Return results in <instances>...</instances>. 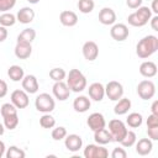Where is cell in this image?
Segmentation results:
<instances>
[{"mask_svg":"<svg viewBox=\"0 0 158 158\" xmlns=\"http://www.w3.org/2000/svg\"><path fill=\"white\" fill-rule=\"evenodd\" d=\"M158 49V37L154 35H148L138 41L136 46V53L139 58L146 59L156 53Z\"/></svg>","mask_w":158,"mask_h":158,"instance_id":"6da1fadb","label":"cell"},{"mask_svg":"<svg viewBox=\"0 0 158 158\" xmlns=\"http://www.w3.org/2000/svg\"><path fill=\"white\" fill-rule=\"evenodd\" d=\"M67 85L70 91L81 93L86 88V78L79 69H70L67 75Z\"/></svg>","mask_w":158,"mask_h":158,"instance_id":"7a4b0ae2","label":"cell"},{"mask_svg":"<svg viewBox=\"0 0 158 158\" xmlns=\"http://www.w3.org/2000/svg\"><path fill=\"white\" fill-rule=\"evenodd\" d=\"M35 106L37 109V111L40 112H43V114H49L54 110V106H56V102H54V99L47 94V93H42L40 94L36 100H35Z\"/></svg>","mask_w":158,"mask_h":158,"instance_id":"3957f363","label":"cell"},{"mask_svg":"<svg viewBox=\"0 0 158 158\" xmlns=\"http://www.w3.org/2000/svg\"><path fill=\"white\" fill-rule=\"evenodd\" d=\"M109 131L111 133V137H112V141L115 142H121L122 138L126 136L127 133V127L125 125L123 121L118 120V118H114L109 122Z\"/></svg>","mask_w":158,"mask_h":158,"instance_id":"277c9868","label":"cell"},{"mask_svg":"<svg viewBox=\"0 0 158 158\" xmlns=\"http://www.w3.org/2000/svg\"><path fill=\"white\" fill-rule=\"evenodd\" d=\"M105 95L111 101H117L123 95V86H122V84L116 81V80L109 81L106 84V86H105Z\"/></svg>","mask_w":158,"mask_h":158,"instance_id":"5b68a950","label":"cell"},{"mask_svg":"<svg viewBox=\"0 0 158 158\" xmlns=\"http://www.w3.org/2000/svg\"><path fill=\"white\" fill-rule=\"evenodd\" d=\"M137 94L143 100H149L156 94V85L152 80H142L137 85Z\"/></svg>","mask_w":158,"mask_h":158,"instance_id":"8992f818","label":"cell"},{"mask_svg":"<svg viewBox=\"0 0 158 158\" xmlns=\"http://www.w3.org/2000/svg\"><path fill=\"white\" fill-rule=\"evenodd\" d=\"M11 102L17 107V109H25L30 104L28 94L25 90L16 89L11 93Z\"/></svg>","mask_w":158,"mask_h":158,"instance_id":"52a82bcc","label":"cell"},{"mask_svg":"<svg viewBox=\"0 0 158 158\" xmlns=\"http://www.w3.org/2000/svg\"><path fill=\"white\" fill-rule=\"evenodd\" d=\"M52 93L54 95L56 99H58L59 101H64L69 98L70 95V89L68 88L67 83L62 81H54L53 86H52Z\"/></svg>","mask_w":158,"mask_h":158,"instance_id":"ba28073f","label":"cell"},{"mask_svg":"<svg viewBox=\"0 0 158 158\" xmlns=\"http://www.w3.org/2000/svg\"><path fill=\"white\" fill-rule=\"evenodd\" d=\"M110 35L115 41L122 42L128 37L130 31H128V27L125 23H114L111 30H110Z\"/></svg>","mask_w":158,"mask_h":158,"instance_id":"9c48e42d","label":"cell"},{"mask_svg":"<svg viewBox=\"0 0 158 158\" xmlns=\"http://www.w3.org/2000/svg\"><path fill=\"white\" fill-rule=\"evenodd\" d=\"M86 123L89 126V128L94 132V131H98L100 128H104L106 126V121H105V117L100 112H93L89 115L88 120H86Z\"/></svg>","mask_w":158,"mask_h":158,"instance_id":"30bf717a","label":"cell"},{"mask_svg":"<svg viewBox=\"0 0 158 158\" xmlns=\"http://www.w3.org/2000/svg\"><path fill=\"white\" fill-rule=\"evenodd\" d=\"M21 84H22V89L27 93V94H36L40 89V84H38V80L35 75L32 74H27L22 78L21 80Z\"/></svg>","mask_w":158,"mask_h":158,"instance_id":"8fae6325","label":"cell"},{"mask_svg":"<svg viewBox=\"0 0 158 158\" xmlns=\"http://www.w3.org/2000/svg\"><path fill=\"white\" fill-rule=\"evenodd\" d=\"M81 51H83L84 58L86 60H89V62L95 60L98 58V56H99V47H98V44L94 41H86L83 44Z\"/></svg>","mask_w":158,"mask_h":158,"instance_id":"7c38bea8","label":"cell"},{"mask_svg":"<svg viewBox=\"0 0 158 158\" xmlns=\"http://www.w3.org/2000/svg\"><path fill=\"white\" fill-rule=\"evenodd\" d=\"M64 146L70 152H78L83 146V139L79 135H75V133L67 135L64 138Z\"/></svg>","mask_w":158,"mask_h":158,"instance_id":"4fadbf2b","label":"cell"},{"mask_svg":"<svg viewBox=\"0 0 158 158\" xmlns=\"http://www.w3.org/2000/svg\"><path fill=\"white\" fill-rule=\"evenodd\" d=\"M88 93H89V98L94 101H101L105 96V86L101 84V83H93L89 85V89H88Z\"/></svg>","mask_w":158,"mask_h":158,"instance_id":"5bb4252c","label":"cell"},{"mask_svg":"<svg viewBox=\"0 0 158 158\" xmlns=\"http://www.w3.org/2000/svg\"><path fill=\"white\" fill-rule=\"evenodd\" d=\"M99 21L102 25H114L116 22V14L111 7H102L99 12Z\"/></svg>","mask_w":158,"mask_h":158,"instance_id":"9a60e30c","label":"cell"},{"mask_svg":"<svg viewBox=\"0 0 158 158\" xmlns=\"http://www.w3.org/2000/svg\"><path fill=\"white\" fill-rule=\"evenodd\" d=\"M59 21L63 26L67 27H73L78 23V15L74 11L70 10H64L59 14Z\"/></svg>","mask_w":158,"mask_h":158,"instance_id":"2e32d148","label":"cell"},{"mask_svg":"<svg viewBox=\"0 0 158 158\" xmlns=\"http://www.w3.org/2000/svg\"><path fill=\"white\" fill-rule=\"evenodd\" d=\"M33 19H35V11H33V9H31L28 6H25V7L20 9L16 14V20L20 23H23V25H27V23L32 22Z\"/></svg>","mask_w":158,"mask_h":158,"instance_id":"e0dca14e","label":"cell"},{"mask_svg":"<svg viewBox=\"0 0 158 158\" xmlns=\"http://www.w3.org/2000/svg\"><path fill=\"white\" fill-rule=\"evenodd\" d=\"M90 105H91L90 99H89L88 96H85V95H79V96L75 98L74 101H73V109H74L77 112H80V114L86 112V111L90 109Z\"/></svg>","mask_w":158,"mask_h":158,"instance_id":"ac0fdd59","label":"cell"},{"mask_svg":"<svg viewBox=\"0 0 158 158\" xmlns=\"http://www.w3.org/2000/svg\"><path fill=\"white\" fill-rule=\"evenodd\" d=\"M32 53V46L31 43H23V42H17L15 46V56L19 59H27L30 58Z\"/></svg>","mask_w":158,"mask_h":158,"instance_id":"d6986e66","label":"cell"},{"mask_svg":"<svg viewBox=\"0 0 158 158\" xmlns=\"http://www.w3.org/2000/svg\"><path fill=\"white\" fill-rule=\"evenodd\" d=\"M139 73L144 78H153L157 74V64L152 60H146L139 65Z\"/></svg>","mask_w":158,"mask_h":158,"instance_id":"ffe728a7","label":"cell"},{"mask_svg":"<svg viewBox=\"0 0 158 158\" xmlns=\"http://www.w3.org/2000/svg\"><path fill=\"white\" fill-rule=\"evenodd\" d=\"M152 148H153V143H152V139L149 138H141L136 143V152L139 156L149 154L152 152Z\"/></svg>","mask_w":158,"mask_h":158,"instance_id":"44dd1931","label":"cell"},{"mask_svg":"<svg viewBox=\"0 0 158 158\" xmlns=\"http://www.w3.org/2000/svg\"><path fill=\"white\" fill-rule=\"evenodd\" d=\"M94 139L98 144H107L110 142H112V137H111V133L109 130H106L105 127L104 128H100L98 131H94Z\"/></svg>","mask_w":158,"mask_h":158,"instance_id":"7402d4cb","label":"cell"},{"mask_svg":"<svg viewBox=\"0 0 158 158\" xmlns=\"http://www.w3.org/2000/svg\"><path fill=\"white\" fill-rule=\"evenodd\" d=\"M131 109V100L128 98H121L117 100L115 107H114V112L118 116L125 115L128 112V110Z\"/></svg>","mask_w":158,"mask_h":158,"instance_id":"603a6c76","label":"cell"},{"mask_svg":"<svg viewBox=\"0 0 158 158\" xmlns=\"http://www.w3.org/2000/svg\"><path fill=\"white\" fill-rule=\"evenodd\" d=\"M7 75H9V78H10L12 81H21L22 78L25 77V72H23L22 67L14 64V65H11V67L7 69Z\"/></svg>","mask_w":158,"mask_h":158,"instance_id":"cb8c5ba5","label":"cell"},{"mask_svg":"<svg viewBox=\"0 0 158 158\" xmlns=\"http://www.w3.org/2000/svg\"><path fill=\"white\" fill-rule=\"evenodd\" d=\"M36 38V31L31 27L25 28L20 32L17 36V42H23V43H32V41Z\"/></svg>","mask_w":158,"mask_h":158,"instance_id":"d4e9b609","label":"cell"},{"mask_svg":"<svg viewBox=\"0 0 158 158\" xmlns=\"http://www.w3.org/2000/svg\"><path fill=\"white\" fill-rule=\"evenodd\" d=\"M142 122H143V117H142V115L138 114V112H131V114L127 116V118H126V123H127L131 128H137V127H139V126L142 125Z\"/></svg>","mask_w":158,"mask_h":158,"instance_id":"484cf974","label":"cell"},{"mask_svg":"<svg viewBox=\"0 0 158 158\" xmlns=\"http://www.w3.org/2000/svg\"><path fill=\"white\" fill-rule=\"evenodd\" d=\"M16 16L11 12H2L0 15V25L4 26V27H10V26H14L15 22H16Z\"/></svg>","mask_w":158,"mask_h":158,"instance_id":"4316f807","label":"cell"},{"mask_svg":"<svg viewBox=\"0 0 158 158\" xmlns=\"http://www.w3.org/2000/svg\"><path fill=\"white\" fill-rule=\"evenodd\" d=\"M6 158H25L26 153L17 146H10L5 152Z\"/></svg>","mask_w":158,"mask_h":158,"instance_id":"83f0119b","label":"cell"},{"mask_svg":"<svg viewBox=\"0 0 158 158\" xmlns=\"http://www.w3.org/2000/svg\"><path fill=\"white\" fill-rule=\"evenodd\" d=\"M40 125L43 128H53L56 126V118L49 114H43L40 117Z\"/></svg>","mask_w":158,"mask_h":158,"instance_id":"f1b7e54d","label":"cell"},{"mask_svg":"<svg viewBox=\"0 0 158 158\" xmlns=\"http://www.w3.org/2000/svg\"><path fill=\"white\" fill-rule=\"evenodd\" d=\"M94 0H79L78 1V9L83 14H90L94 10Z\"/></svg>","mask_w":158,"mask_h":158,"instance_id":"f546056e","label":"cell"},{"mask_svg":"<svg viewBox=\"0 0 158 158\" xmlns=\"http://www.w3.org/2000/svg\"><path fill=\"white\" fill-rule=\"evenodd\" d=\"M136 141H137V136H136V133H135L133 131H127L126 136L122 138V141H121L120 143H121L122 147L128 148V147H132V146L136 143Z\"/></svg>","mask_w":158,"mask_h":158,"instance_id":"4dcf8cb0","label":"cell"},{"mask_svg":"<svg viewBox=\"0 0 158 158\" xmlns=\"http://www.w3.org/2000/svg\"><path fill=\"white\" fill-rule=\"evenodd\" d=\"M2 118H4V126L7 130H14L19 125V116H17V114L10 115V116H5Z\"/></svg>","mask_w":158,"mask_h":158,"instance_id":"1f68e13d","label":"cell"},{"mask_svg":"<svg viewBox=\"0 0 158 158\" xmlns=\"http://www.w3.org/2000/svg\"><path fill=\"white\" fill-rule=\"evenodd\" d=\"M67 77V73L63 68H53L49 70V78L54 81H62Z\"/></svg>","mask_w":158,"mask_h":158,"instance_id":"d6a6232c","label":"cell"},{"mask_svg":"<svg viewBox=\"0 0 158 158\" xmlns=\"http://www.w3.org/2000/svg\"><path fill=\"white\" fill-rule=\"evenodd\" d=\"M0 112H1V116L2 117L10 116V115H15V114H17V107L12 102H5V104L1 105Z\"/></svg>","mask_w":158,"mask_h":158,"instance_id":"836d02e7","label":"cell"},{"mask_svg":"<svg viewBox=\"0 0 158 158\" xmlns=\"http://www.w3.org/2000/svg\"><path fill=\"white\" fill-rule=\"evenodd\" d=\"M136 14H137L146 23H148V21H149L151 17H152V11H151V9H149L148 6H139V7L136 10Z\"/></svg>","mask_w":158,"mask_h":158,"instance_id":"e575fe53","label":"cell"},{"mask_svg":"<svg viewBox=\"0 0 158 158\" xmlns=\"http://www.w3.org/2000/svg\"><path fill=\"white\" fill-rule=\"evenodd\" d=\"M127 22H128L131 26H133V27H142V26L147 25V23H146V22H144V21L136 14V11L128 15V17H127Z\"/></svg>","mask_w":158,"mask_h":158,"instance_id":"d590c367","label":"cell"},{"mask_svg":"<svg viewBox=\"0 0 158 158\" xmlns=\"http://www.w3.org/2000/svg\"><path fill=\"white\" fill-rule=\"evenodd\" d=\"M52 138L54 141H60V139H64L65 136H67V128L63 127V126H58V127H54L52 130Z\"/></svg>","mask_w":158,"mask_h":158,"instance_id":"8d00e7d4","label":"cell"},{"mask_svg":"<svg viewBox=\"0 0 158 158\" xmlns=\"http://www.w3.org/2000/svg\"><path fill=\"white\" fill-rule=\"evenodd\" d=\"M16 4V0H0V12H7Z\"/></svg>","mask_w":158,"mask_h":158,"instance_id":"74e56055","label":"cell"},{"mask_svg":"<svg viewBox=\"0 0 158 158\" xmlns=\"http://www.w3.org/2000/svg\"><path fill=\"white\" fill-rule=\"evenodd\" d=\"M96 148H98L96 144H88L84 148V157L85 158H95V156H96Z\"/></svg>","mask_w":158,"mask_h":158,"instance_id":"f35d334b","label":"cell"},{"mask_svg":"<svg viewBox=\"0 0 158 158\" xmlns=\"http://www.w3.org/2000/svg\"><path fill=\"white\" fill-rule=\"evenodd\" d=\"M111 157L112 158H126L127 157V152L123 148L117 147V148H114V151L111 153Z\"/></svg>","mask_w":158,"mask_h":158,"instance_id":"ab89813d","label":"cell"},{"mask_svg":"<svg viewBox=\"0 0 158 158\" xmlns=\"http://www.w3.org/2000/svg\"><path fill=\"white\" fill-rule=\"evenodd\" d=\"M147 133H148L149 139H152V141H157V139H158V126L147 127Z\"/></svg>","mask_w":158,"mask_h":158,"instance_id":"60d3db41","label":"cell"},{"mask_svg":"<svg viewBox=\"0 0 158 158\" xmlns=\"http://www.w3.org/2000/svg\"><path fill=\"white\" fill-rule=\"evenodd\" d=\"M153 126H158V115L151 114L147 118V127H153Z\"/></svg>","mask_w":158,"mask_h":158,"instance_id":"b9f144b4","label":"cell"},{"mask_svg":"<svg viewBox=\"0 0 158 158\" xmlns=\"http://www.w3.org/2000/svg\"><path fill=\"white\" fill-rule=\"evenodd\" d=\"M109 156V152H107V149L106 148H104V147H101V146H98V148H96V156H95V158H106Z\"/></svg>","mask_w":158,"mask_h":158,"instance_id":"7bdbcfd3","label":"cell"},{"mask_svg":"<svg viewBox=\"0 0 158 158\" xmlns=\"http://www.w3.org/2000/svg\"><path fill=\"white\" fill-rule=\"evenodd\" d=\"M142 1L143 0H126V4L130 9H138L142 6Z\"/></svg>","mask_w":158,"mask_h":158,"instance_id":"ee69618b","label":"cell"},{"mask_svg":"<svg viewBox=\"0 0 158 158\" xmlns=\"http://www.w3.org/2000/svg\"><path fill=\"white\" fill-rule=\"evenodd\" d=\"M7 94V84L5 80L0 79V99L4 98Z\"/></svg>","mask_w":158,"mask_h":158,"instance_id":"f6af8a7d","label":"cell"},{"mask_svg":"<svg viewBox=\"0 0 158 158\" xmlns=\"http://www.w3.org/2000/svg\"><path fill=\"white\" fill-rule=\"evenodd\" d=\"M149 21H151V27H152V30L158 31V15L152 16Z\"/></svg>","mask_w":158,"mask_h":158,"instance_id":"bcb514c9","label":"cell"},{"mask_svg":"<svg viewBox=\"0 0 158 158\" xmlns=\"http://www.w3.org/2000/svg\"><path fill=\"white\" fill-rule=\"evenodd\" d=\"M7 30H6V27H4V26H1L0 25V43L1 42H4L6 38H7Z\"/></svg>","mask_w":158,"mask_h":158,"instance_id":"7dc6e473","label":"cell"},{"mask_svg":"<svg viewBox=\"0 0 158 158\" xmlns=\"http://www.w3.org/2000/svg\"><path fill=\"white\" fill-rule=\"evenodd\" d=\"M151 111L153 115H158V100H154L153 104H152V107H151Z\"/></svg>","mask_w":158,"mask_h":158,"instance_id":"c3c4849f","label":"cell"},{"mask_svg":"<svg viewBox=\"0 0 158 158\" xmlns=\"http://www.w3.org/2000/svg\"><path fill=\"white\" fill-rule=\"evenodd\" d=\"M157 2H158V0H152V9H151V11L154 12L156 15L158 14V6H157Z\"/></svg>","mask_w":158,"mask_h":158,"instance_id":"681fc988","label":"cell"},{"mask_svg":"<svg viewBox=\"0 0 158 158\" xmlns=\"http://www.w3.org/2000/svg\"><path fill=\"white\" fill-rule=\"evenodd\" d=\"M5 152H6V147H5V143L2 141H0V158L2 156H5Z\"/></svg>","mask_w":158,"mask_h":158,"instance_id":"f907efd6","label":"cell"},{"mask_svg":"<svg viewBox=\"0 0 158 158\" xmlns=\"http://www.w3.org/2000/svg\"><path fill=\"white\" fill-rule=\"evenodd\" d=\"M4 132H5V126H4V123H0V136H2Z\"/></svg>","mask_w":158,"mask_h":158,"instance_id":"816d5d0a","label":"cell"},{"mask_svg":"<svg viewBox=\"0 0 158 158\" xmlns=\"http://www.w3.org/2000/svg\"><path fill=\"white\" fill-rule=\"evenodd\" d=\"M30 4H37V2H40V0H27Z\"/></svg>","mask_w":158,"mask_h":158,"instance_id":"f5cc1de1","label":"cell"}]
</instances>
